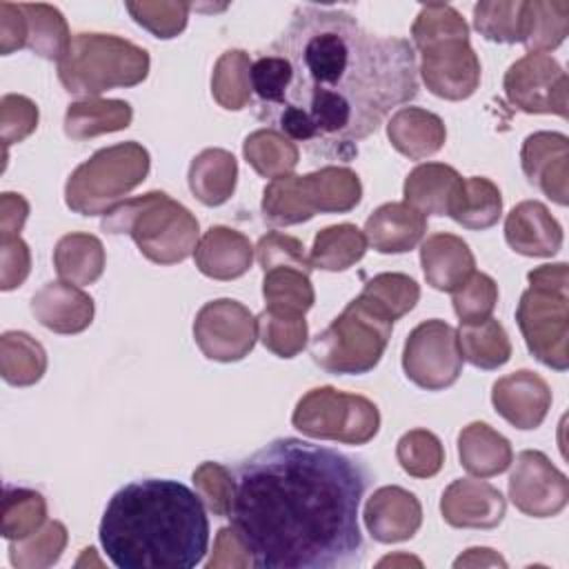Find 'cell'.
Returning <instances> with one entry per match:
<instances>
[{"mask_svg": "<svg viewBox=\"0 0 569 569\" xmlns=\"http://www.w3.org/2000/svg\"><path fill=\"white\" fill-rule=\"evenodd\" d=\"M189 9L191 4L184 2H127V11L133 20L162 40H169L184 29Z\"/></svg>", "mask_w": 569, "mask_h": 569, "instance_id": "cell-47", "label": "cell"}, {"mask_svg": "<svg viewBox=\"0 0 569 569\" xmlns=\"http://www.w3.org/2000/svg\"><path fill=\"white\" fill-rule=\"evenodd\" d=\"M505 240L522 256L547 258L562 247V227L538 200L516 204L505 218Z\"/></svg>", "mask_w": 569, "mask_h": 569, "instance_id": "cell-19", "label": "cell"}, {"mask_svg": "<svg viewBox=\"0 0 569 569\" xmlns=\"http://www.w3.org/2000/svg\"><path fill=\"white\" fill-rule=\"evenodd\" d=\"M427 231V216L407 202H387L365 222V238L380 253L411 251Z\"/></svg>", "mask_w": 569, "mask_h": 569, "instance_id": "cell-22", "label": "cell"}, {"mask_svg": "<svg viewBox=\"0 0 569 569\" xmlns=\"http://www.w3.org/2000/svg\"><path fill=\"white\" fill-rule=\"evenodd\" d=\"M242 151L256 173L271 180L289 176L300 158L298 147L276 129H258L249 133L244 138Z\"/></svg>", "mask_w": 569, "mask_h": 569, "instance_id": "cell-34", "label": "cell"}, {"mask_svg": "<svg viewBox=\"0 0 569 569\" xmlns=\"http://www.w3.org/2000/svg\"><path fill=\"white\" fill-rule=\"evenodd\" d=\"M520 162L527 180L558 204H567L569 140L565 133L538 131L525 138Z\"/></svg>", "mask_w": 569, "mask_h": 569, "instance_id": "cell-16", "label": "cell"}, {"mask_svg": "<svg viewBox=\"0 0 569 569\" xmlns=\"http://www.w3.org/2000/svg\"><path fill=\"white\" fill-rule=\"evenodd\" d=\"M369 485L360 458L284 436L238 462L227 518L253 567H358L365 558L358 511Z\"/></svg>", "mask_w": 569, "mask_h": 569, "instance_id": "cell-2", "label": "cell"}, {"mask_svg": "<svg viewBox=\"0 0 569 569\" xmlns=\"http://www.w3.org/2000/svg\"><path fill=\"white\" fill-rule=\"evenodd\" d=\"M291 422L311 438L365 445L378 433L380 413L365 396L345 393L333 387H316L298 400Z\"/></svg>", "mask_w": 569, "mask_h": 569, "instance_id": "cell-10", "label": "cell"}, {"mask_svg": "<svg viewBox=\"0 0 569 569\" xmlns=\"http://www.w3.org/2000/svg\"><path fill=\"white\" fill-rule=\"evenodd\" d=\"M193 338L209 360H242L256 345L253 313L238 300L218 298L200 307L193 320Z\"/></svg>", "mask_w": 569, "mask_h": 569, "instance_id": "cell-12", "label": "cell"}, {"mask_svg": "<svg viewBox=\"0 0 569 569\" xmlns=\"http://www.w3.org/2000/svg\"><path fill=\"white\" fill-rule=\"evenodd\" d=\"M505 93L525 113L567 118V73L549 53H527L505 73Z\"/></svg>", "mask_w": 569, "mask_h": 569, "instance_id": "cell-13", "label": "cell"}, {"mask_svg": "<svg viewBox=\"0 0 569 569\" xmlns=\"http://www.w3.org/2000/svg\"><path fill=\"white\" fill-rule=\"evenodd\" d=\"M98 538L118 569H191L207 556L209 518L198 491L142 478L111 496Z\"/></svg>", "mask_w": 569, "mask_h": 569, "instance_id": "cell-3", "label": "cell"}, {"mask_svg": "<svg viewBox=\"0 0 569 569\" xmlns=\"http://www.w3.org/2000/svg\"><path fill=\"white\" fill-rule=\"evenodd\" d=\"M31 267L29 247L20 236L2 238V291L16 289L24 282Z\"/></svg>", "mask_w": 569, "mask_h": 569, "instance_id": "cell-51", "label": "cell"}, {"mask_svg": "<svg viewBox=\"0 0 569 569\" xmlns=\"http://www.w3.org/2000/svg\"><path fill=\"white\" fill-rule=\"evenodd\" d=\"M200 273L213 280H233L249 271L253 262V247L249 238L229 227H211L193 251Z\"/></svg>", "mask_w": 569, "mask_h": 569, "instance_id": "cell-23", "label": "cell"}, {"mask_svg": "<svg viewBox=\"0 0 569 569\" xmlns=\"http://www.w3.org/2000/svg\"><path fill=\"white\" fill-rule=\"evenodd\" d=\"M149 164V151L133 140L96 151L69 176L67 207L80 216H104L147 178Z\"/></svg>", "mask_w": 569, "mask_h": 569, "instance_id": "cell-9", "label": "cell"}, {"mask_svg": "<svg viewBox=\"0 0 569 569\" xmlns=\"http://www.w3.org/2000/svg\"><path fill=\"white\" fill-rule=\"evenodd\" d=\"M458 456L465 471L476 478L498 476L513 462L509 440L487 422H471L460 431Z\"/></svg>", "mask_w": 569, "mask_h": 569, "instance_id": "cell-27", "label": "cell"}, {"mask_svg": "<svg viewBox=\"0 0 569 569\" xmlns=\"http://www.w3.org/2000/svg\"><path fill=\"white\" fill-rule=\"evenodd\" d=\"M249 71H251V60L240 49L224 51L218 58L211 76V93L220 107L231 111L247 107L251 98Z\"/></svg>", "mask_w": 569, "mask_h": 569, "instance_id": "cell-41", "label": "cell"}, {"mask_svg": "<svg viewBox=\"0 0 569 569\" xmlns=\"http://www.w3.org/2000/svg\"><path fill=\"white\" fill-rule=\"evenodd\" d=\"M0 365H2V378L9 385L27 387L42 378L47 369V356L40 342H36L24 331H7L0 340Z\"/></svg>", "mask_w": 569, "mask_h": 569, "instance_id": "cell-37", "label": "cell"}, {"mask_svg": "<svg viewBox=\"0 0 569 569\" xmlns=\"http://www.w3.org/2000/svg\"><path fill=\"white\" fill-rule=\"evenodd\" d=\"M465 565H500V567H505L507 562L498 553H493V549L473 547V549H467V553L453 562V567H465Z\"/></svg>", "mask_w": 569, "mask_h": 569, "instance_id": "cell-54", "label": "cell"}, {"mask_svg": "<svg viewBox=\"0 0 569 569\" xmlns=\"http://www.w3.org/2000/svg\"><path fill=\"white\" fill-rule=\"evenodd\" d=\"M31 313L42 327L56 333H80L91 325L93 300L78 284L56 280L47 282L31 298Z\"/></svg>", "mask_w": 569, "mask_h": 569, "instance_id": "cell-21", "label": "cell"}, {"mask_svg": "<svg viewBox=\"0 0 569 569\" xmlns=\"http://www.w3.org/2000/svg\"><path fill=\"white\" fill-rule=\"evenodd\" d=\"M0 124L7 144L20 142L38 127V109L24 96H4L0 102Z\"/></svg>", "mask_w": 569, "mask_h": 569, "instance_id": "cell-50", "label": "cell"}, {"mask_svg": "<svg viewBox=\"0 0 569 569\" xmlns=\"http://www.w3.org/2000/svg\"><path fill=\"white\" fill-rule=\"evenodd\" d=\"M362 198L358 173L349 167H322L307 176H282L262 191V218L269 224H298L316 213L351 211Z\"/></svg>", "mask_w": 569, "mask_h": 569, "instance_id": "cell-7", "label": "cell"}, {"mask_svg": "<svg viewBox=\"0 0 569 569\" xmlns=\"http://www.w3.org/2000/svg\"><path fill=\"white\" fill-rule=\"evenodd\" d=\"M256 253L262 271L273 267H296L307 273L311 271L309 253L305 251V244L298 238L284 236L280 231L264 233L256 244Z\"/></svg>", "mask_w": 569, "mask_h": 569, "instance_id": "cell-49", "label": "cell"}, {"mask_svg": "<svg viewBox=\"0 0 569 569\" xmlns=\"http://www.w3.org/2000/svg\"><path fill=\"white\" fill-rule=\"evenodd\" d=\"M458 347L462 360L478 369L491 371L502 367L511 358V342L505 327L496 318H485L478 322H460Z\"/></svg>", "mask_w": 569, "mask_h": 569, "instance_id": "cell-32", "label": "cell"}, {"mask_svg": "<svg viewBox=\"0 0 569 569\" xmlns=\"http://www.w3.org/2000/svg\"><path fill=\"white\" fill-rule=\"evenodd\" d=\"M262 296L267 309L307 313L313 307L316 293L309 273L296 267H273L264 271Z\"/></svg>", "mask_w": 569, "mask_h": 569, "instance_id": "cell-38", "label": "cell"}, {"mask_svg": "<svg viewBox=\"0 0 569 569\" xmlns=\"http://www.w3.org/2000/svg\"><path fill=\"white\" fill-rule=\"evenodd\" d=\"M391 327L393 322L385 313L358 296L313 338L311 358L329 373H367L380 362Z\"/></svg>", "mask_w": 569, "mask_h": 569, "instance_id": "cell-8", "label": "cell"}, {"mask_svg": "<svg viewBox=\"0 0 569 569\" xmlns=\"http://www.w3.org/2000/svg\"><path fill=\"white\" fill-rule=\"evenodd\" d=\"M0 13H2V56H9L13 49L27 47V18L20 4H18V18H13L11 2H2Z\"/></svg>", "mask_w": 569, "mask_h": 569, "instance_id": "cell-52", "label": "cell"}, {"mask_svg": "<svg viewBox=\"0 0 569 569\" xmlns=\"http://www.w3.org/2000/svg\"><path fill=\"white\" fill-rule=\"evenodd\" d=\"M131 104L124 100L87 98L69 104L64 113V133L71 140H84L100 133L127 129L131 124Z\"/></svg>", "mask_w": 569, "mask_h": 569, "instance_id": "cell-30", "label": "cell"}, {"mask_svg": "<svg viewBox=\"0 0 569 569\" xmlns=\"http://www.w3.org/2000/svg\"><path fill=\"white\" fill-rule=\"evenodd\" d=\"M491 402L516 429H536L551 407V389L538 373L520 369L493 382Z\"/></svg>", "mask_w": 569, "mask_h": 569, "instance_id": "cell-17", "label": "cell"}, {"mask_svg": "<svg viewBox=\"0 0 569 569\" xmlns=\"http://www.w3.org/2000/svg\"><path fill=\"white\" fill-rule=\"evenodd\" d=\"M0 224H2V238L7 236H18L27 216H29V204L20 193H2V204H0Z\"/></svg>", "mask_w": 569, "mask_h": 569, "instance_id": "cell-53", "label": "cell"}, {"mask_svg": "<svg viewBox=\"0 0 569 569\" xmlns=\"http://www.w3.org/2000/svg\"><path fill=\"white\" fill-rule=\"evenodd\" d=\"M396 458L409 476L431 478L445 462V449L436 433L427 429H411L398 440Z\"/></svg>", "mask_w": 569, "mask_h": 569, "instance_id": "cell-44", "label": "cell"}, {"mask_svg": "<svg viewBox=\"0 0 569 569\" xmlns=\"http://www.w3.org/2000/svg\"><path fill=\"white\" fill-rule=\"evenodd\" d=\"M269 51L291 76L258 118L311 156L351 160L391 109L418 96L413 44L376 36L342 9L300 4Z\"/></svg>", "mask_w": 569, "mask_h": 569, "instance_id": "cell-1", "label": "cell"}, {"mask_svg": "<svg viewBox=\"0 0 569 569\" xmlns=\"http://www.w3.org/2000/svg\"><path fill=\"white\" fill-rule=\"evenodd\" d=\"M53 267L71 284H91L104 271V247L91 233H67L53 249Z\"/></svg>", "mask_w": 569, "mask_h": 569, "instance_id": "cell-31", "label": "cell"}, {"mask_svg": "<svg viewBox=\"0 0 569 569\" xmlns=\"http://www.w3.org/2000/svg\"><path fill=\"white\" fill-rule=\"evenodd\" d=\"M422 522L418 498L402 487H380L367 500L365 525L378 542L409 540Z\"/></svg>", "mask_w": 569, "mask_h": 569, "instance_id": "cell-20", "label": "cell"}, {"mask_svg": "<svg viewBox=\"0 0 569 569\" xmlns=\"http://www.w3.org/2000/svg\"><path fill=\"white\" fill-rule=\"evenodd\" d=\"M367 251L365 233L349 222L327 227L316 233L313 247L309 251L311 269L345 271L356 264Z\"/></svg>", "mask_w": 569, "mask_h": 569, "instance_id": "cell-33", "label": "cell"}, {"mask_svg": "<svg viewBox=\"0 0 569 569\" xmlns=\"http://www.w3.org/2000/svg\"><path fill=\"white\" fill-rule=\"evenodd\" d=\"M149 73L142 47L104 33H76L58 62V78L73 96H98L113 87H133Z\"/></svg>", "mask_w": 569, "mask_h": 569, "instance_id": "cell-6", "label": "cell"}, {"mask_svg": "<svg viewBox=\"0 0 569 569\" xmlns=\"http://www.w3.org/2000/svg\"><path fill=\"white\" fill-rule=\"evenodd\" d=\"M360 296L393 322L416 307L420 287L405 273H378L365 284Z\"/></svg>", "mask_w": 569, "mask_h": 569, "instance_id": "cell-42", "label": "cell"}, {"mask_svg": "<svg viewBox=\"0 0 569 569\" xmlns=\"http://www.w3.org/2000/svg\"><path fill=\"white\" fill-rule=\"evenodd\" d=\"M420 76L427 89L445 100L469 98L480 82V62L469 44V33H453L418 47Z\"/></svg>", "mask_w": 569, "mask_h": 569, "instance_id": "cell-14", "label": "cell"}, {"mask_svg": "<svg viewBox=\"0 0 569 569\" xmlns=\"http://www.w3.org/2000/svg\"><path fill=\"white\" fill-rule=\"evenodd\" d=\"M27 18V47L47 60L69 53L71 36L62 13L51 4H20Z\"/></svg>", "mask_w": 569, "mask_h": 569, "instance_id": "cell-36", "label": "cell"}, {"mask_svg": "<svg viewBox=\"0 0 569 569\" xmlns=\"http://www.w3.org/2000/svg\"><path fill=\"white\" fill-rule=\"evenodd\" d=\"M507 502L502 493L482 480H453L440 500L442 518L451 527L462 529H493L505 518Z\"/></svg>", "mask_w": 569, "mask_h": 569, "instance_id": "cell-18", "label": "cell"}, {"mask_svg": "<svg viewBox=\"0 0 569 569\" xmlns=\"http://www.w3.org/2000/svg\"><path fill=\"white\" fill-rule=\"evenodd\" d=\"M529 289L520 296L516 320L527 349L547 367L565 371L569 367V296L567 262L540 264L527 276Z\"/></svg>", "mask_w": 569, "mask_h": 569, "instance_id": "cell-5", "label": "cell"}, {"mask_svg": "<svg viewBox=\"0 0 569 569\" xmlns=\"http://www.w3.org/2000/svg\"><path fill=\"white\" fill-rule=\"evenodd\" d=\"M451 302L460 322L485 320L496 309L498 284L491 276L473 271L458 289L451 291Z\"/></svg>", "mask_w": 569, "mask_h": 569, "instance_id": "cell-46", "label": "cell"}, {"mask_svg": "<svg viewBox=\"0 0 569 569\" xmlns=\"http://www.w3.org/2000/svg\"><path fill=\"white\" fill-rule=\"evenodd\" d=\"M420 264L427 282L438 291L458 289L473 271L476 258L469 244L453 233H431L420 247Z\"/></svg>", "mask_w": 569, "mask_h": 569, "instance_id": "cell-24", "label": "cell"}, {"mask_svg": "<svg viewBox=\"0 0 569 569\" xmlns=\"http://www.w3.org/2000/svg\"><path fill=\"white\" fill-rule=\"evenodd\" d=\"M509 498L531 518H551L567 507L569 480L542 451L527 449L518 453L509 476Z\"/></svg>", "mask_w": 569, "mask_h": 569, "instance_id": "cell-15", "label": "cell"}, {"mask_svg": "<svg viewBox=\"0 0 569 569\" xmlns=\"http://www.w3.org/2000/svg\"><path fill=\"white\" fill-rule=\"evenodd\" d=\"M473 27L493 42H522L525 2H478L473 7Z\"/></svg>", "mask_w": 569, "mask_h": 569, "instance_id": "cell-43", "label": "cell"}, {"mask_svg": "<svg viewBox=\"0 0 569 569\" xmlns=\"http://www.w3.org/2000/svg\"><path fill=\"white\" fill-rule=\"evenodd\" d=\"M502 213L500 189L482 176L462 178L456 196L451 198L447 216L465 229L482 231L498 222Z\"/></svg>", "mask_w": 569, "mask_h": 569, "instance_id": "cell-29", "label": "cell"}, {"mask_svg": "<svg viewBox=\"0 0 569 569\" xmlns=\"http://www.w3.org/2000/svg\"><path fill=\"white\" fill-rule=\"evenodd\" d=\"M260 342L278 358H293L307 345L309 329L305 313L264 309L256 318Z\"/></svg>", "mask_w": 569, "mask_h": 569, "instance_id": "cell-40", "label": "cell"}, {"mask_svg": "<svg viewBox=\"0 0 569 569\" xmlns=\"http://www.w3.org/2000/svg\"><path fill=\"white\" fill-rule=\"evenodd\" d=\"M193 485L202 502L218 516L227 518L233 496V476L220 462H202L193 471Z\"/></svg>", "mask_w": 569, "mask_h": 569, "instance_id": "cell-48", "label": "cell"}, {"mask_svg": "<svg viewBox=\"0 0 569 569\" xmlns=\"http://www.w3.org/2000/svg\"><path fill=\"white\" fill-rule=\"evenodd\" d=\"M64 545H67L64 525L58 520H51L44 525V529H38L29 538H22L18 542L11 540L9 558L13 567H24V569L49 567L58 562Z\"/></svg>", "mask_w": 569, "mask_h": 569, "instance_id": "cell-45", "label": "cell"}, {"mask_svg": "<svg viewBox=\"0 0 569 569\" xmlns=\"http://www.w3.org/2000/svg\"><path fill=\"white\" fill-rule=\"evenodd\" d=\"M569 31V2H525L522 44L529 53L556 49Z\"/></svg>", "mask_w": 569, "mask_h": 569, "instance_id": "cell-35", "label": "cell"}, {"mask_svg": "<svg viewBox=\"0 0 569 569\" xmlns=\"http://www.w3.org/2000/svg\"><path fill=\"white\" fill-rule=\"evenodd\" d=\"M402 369L420 389L440 391L451 387L462 373L456 329L438 318L413 327L405 340Z\"/></svg>", "mask_w": 569, "mask_h": 569, "instance_id": "cell-11", "label": "cell"}, {"mask_svg": "<svg viewBox=\"0 0 569 569\" xmlns=\"http://www.w3.org/2000/svg\"><path fill=\"white\" fill-rule=\"evenodd\" d=\"M462 176L442 162H425L409 171L402 193L405 202L425 216H447Z\"/></svg>", "mask_w": 569, "mask_h": 569, "instance_id": "cell-26", "label": "cell"}, {"mask_svg": "<svg viewBox=\"0 0 569 569\" xmlns=\"http://www.w3.org/2000/svg\"><path fill=\"white\" fill-rule=\"evenodd\" d=\"M44 518H47V502L42 493L27 487L4 485L0 529L7 540L29 538L40 529Z\"/></svg>", "mask_w": 569, "mask_h": 569, "instance_id": "cell-39", "label": "cell"}, {"mask_svg": "<svg viewBox=\"0 0 569 569\" xmlns=\"http://www.w3.org/2000/svg\"><path fill=\"white\" fill-rule=\"evenodd\" d=\"M238 162L224 149L200 151L189 167V189L207 207L227 202L236 189Z\"/></svg>", "mask_w": 569, "mask_h": 569, "instance_id": "cell-28", "label": "cell"}, {"mask_svg": "<svg viewBox=\"0 0 569 569\" xmlns=\"http://www.w3.org/2000/svg\"><path fill=\"white\" fill-rule=\"evenodd\" d=\"M102 231L129 233L156 264L187 260L198 244V220L164 191L129 198L102 216Z\"/></svg>", "mask_w": 569, "mask_h": 569, "instance_id": "cell-4", "label": "cell"}, {"mask_svg": "<svg viewBox=\"0 0 569 569\" xmlns=\"http://www.w3.org/2000/svg\"><path fill=\"white\" fill-rule=\"evenodd\" d=\"M387 136L396 151L411 160H422L442 149L447 131L436 113L420 107H402L391 116Z\"/></svg>", "mask_w": 569, "mask_h": 569, "instance_id": "cell-25", "label": "cell"}]
</instances>
